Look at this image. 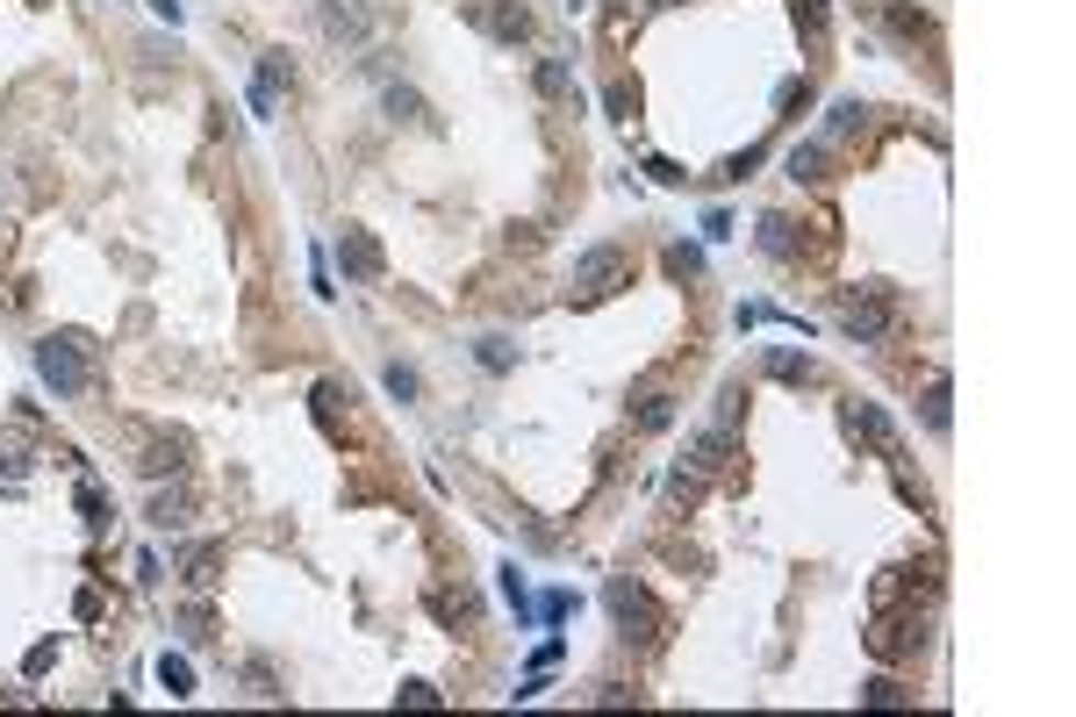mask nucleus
Here are the masks:
<instances>
[{
	"label": "nucleus",
	"mask_w": 1076,
	"mask_h": 717,
	"mask_svg": "<svg viewBox=\"0 0 1076 717\" xmlns=\"http://www.w3.org/2000/svg\"><path fill=\"white\" fill-rule=\"evenodd\" d=\"M725 424H711V430H697V438H689V467H697V473H718V467H725Z\"/></svg>",
	"instance_id": "f8f14e48"
},
{
	"label": "nucleus",
	"mask_w": 1076,
	"mask_h": 717,
	"mask_svg": "<svg viewBox=\"0 0 1076 717\" xmlns=\"http://www.w3.org/2000/svg\"><path fill=\"white\" fill-rule=\"evenodd\" d=\"M833 316H840V337H847V345H883V337H890V302H883L876 288H847Z\"/></svg>",
	"instance_id": "20e7f679"
},
{
	"label": "nucleus",
	"mask_w": 1076,
	"mask_h": 717,
	"mask_svg": "<svg viewBox=\"0 0 1076 717\" xmlns=\"http://www.w3.org/2000/svg\"><path fill=\"white\" fill-rule=\"evenodd\" d=\"M667 273H675V280H697V273H703V251L675 245V251H667Z\"/></svg>",
	"instance_id": "bb28decb"
},
{
	"label": "nucleus",
	"mask_w": 1076,
	"mask_h": 717,
	"mask_svg": "<svg viewBox=\"0 0 1076 717\" xmlns=\"http://www.w3.org/2000/svg\"><path fill=\"white\" fill-rule=\"evenodd\" d=\"M567 617H575V595H567V589H553L546 603H539V625H567Z\"/></svg>",
	"instance_id": "a878e982"
},
{
	"label": "nucleus",
	"mask_w": 1076,
	"mask_h": 717,
	"mask_svg": "<svg viewBox=\"0 0 1076 717\" xmlns=\"http://www.w3.org/2000/svg\"><path fill=\"white\" fill-rule=\"evenodd\" d=\"M467 15H474V30H488L496 44H531V8L524 0H481Z\"/></svg>",
	"instance_id": "423d86ee"
},
{
	"label": "nucleus",
	"mask_w": 1076,
	"mask_h": 717,
	"mask_svg": "<svg viewBox=\"0 0 1076 717\" xmlns=\"http://www.w3.org/2000/svg\"><path fill=\"white\" fill-rule=\"evenodd\" d=\"M36 381L58 402H73L87 388V345L79 337H36Z\"/></svg>",
	"instance_id": "7ed1b4c3"
},
{
	"label": "nucleus",
	"mask_w": 1076,
	"mask_h": 717,
	"mask_svg": "<svg viewBox=\"0 0 1076 717\" xmlns=\"http://www.w3.org/2000/svg\"><path fill=\"white\" fill-rule=\"evenodd\" d=\"M380 381H388V395H395V402H417V395H424V381H417V367H388Z\"/></svg>",
	"instance_id": "b1692460"
},
{
	"label": "nucleus",
	"mask_w": 1076,
	"mask_h": 717,
	"mask_svg": "<svg viewBox=\"0 0 1076 717\" xmlns=\"http://www.w3.org/2000/svg\"><path fill=\"white\" fill-rule=\"evenodd\" d=\"M768 373H775V381H789V388H811V381H819V367H811L803 351H783V345L768 351Z\"/></svg>",
	"instance_id": "4468645a"
},
{
	"label": "nucleus",
	"mask_w": 1076,
	"mask_h": 717,
	"mask_svg": "<svg viewBox=\"0 0 1076 717\" xmlns=\"http://www.w3.org/2000/svg\"><path fill=\"white\" fill-rule=\"evenodd\" d=\"M215 560H223V546H187V552H180V581H187V589H209V581H215Z\"/></svg>",
	"instance_id": "ddd939ff"
},
{
	"label": "nucleus",
	"mask_w": 1076,
	"mask_h": 717,
	"mask_svg": "<svg viewBox=\"0 0 1076 717\" xmlns=\"http://www.w3.org/2000/svg\"><path fill=\"white\" fill-rule=\"evenodd\" d=\"M152 8H158V15H166V22H180V0H152Z\"/></svg>",
	"instance_id": "f704fd0d"
},
{
	"label": "nucleus",
	"mask_w": 1076,
	"mask_h": 717,
	"mask_svg": "<svg viewBox=\"0 0 1076 717\" xmlns=\"http://www.w3.org/2000/svg\"><path fill=\"white\" fill-rule=\"evenodd\" d=\"M646 172H653L661 187H683V180H689V172H683V166H667V158H646Z\"/></svg>",
	"instance_id": "72a5a7b5"
},
{
	"label": "nucleus",
	"mask_w": 1076,
	"mask_h": 717,
	"mask_svg": "<svg viewBox=\"0 0 1076 717\" xmlns=\"http://www.w3.org/2000/svg\"><path fill=\"white\" fill-rule=\"evenodd\" d=\"M395 703H410V710H439V688H431V682H402V688H395Z\"/></svg>",
	"instance_id": "cd10ccee"
},
{
	"label": "nucleus",
	"mask_w": 1076,
	"mask_h": 717,
	"mask_svg": "<svg viewBox=\"0 0 1076 717\" xmlns=\"http://www.w3.org/2000/svg\"><path fill=\"white\" fill-rule=\"evenodd\" d=\"M152 481H166V473L187 467V438H144V459H137Z\"/></svg>",
	"instance_id": "9d476101"
},
{
	"label": "nucleus",
	"mask_w": 1076,
	"mask_h": 717,
	"mask_svg": "<svg viewBox=\"0 0 1076 717\" xmlns=\"http://www.w3.org/2000/svg\"><path fill=\"white\" fill-rule=\"evenodd\" d=\"M890 30L897 36H925V15L911 8V0H890Z\"/></svg>",
	"instance_id": "393cba45"
},
{
	"label": "nucleus",
	"mask_w": 1076,
	"mask_h": 717,
	"mask_svg": "<svg viewBox=\"0 0 1076 717\" xmlns=\"http://www.w3.org/2000/svg\"><path fill=\"white\" fill-rule=\"evenodd\" d=\"M144 517H152V531H180V524L195 517V503L173 489V495H152V509H144Z\"/></svg>",
	"instance_id": "dca6fc26"
},
{
	"label": "nucleus",
	"mask_w": 1076,
	"mask_h": 717,
	"mask_svg": "<svg viewBox=\"0 0 1076 717\" xmlns=\"http://www.w3.org/2000/svg\"><path fill=\"white\" fill-rule=\"evenodd\" d=\"M0 467H8V473H22V467H30V452H22V438H0Z\"/></svg>",
	"instance_id": "473e14b6"
},
{
	"label": "nucleus",
	"mask_w": 1076,
	"mask_h": 717,
	"mask_svg": "<svg viewBox=\"0 0 1076 717\" xmlns=\"http://www.w3.org/2000/svg\"><path fill=\"white\" fill-rule=\"evenodd\" d=\"M317 30L331 36V44H366L374 22H366V8H352V0H317Z\"/></svg>",
	"instance_id": "0eeeda50"
},
{
	"label": "nucleus",
	"mask_w": 1076,
	"mask_h": 717,
	"mask_svg": "<svg viewBox=\"0 0 1076 717\" xmlns=\"http://www.w3.org/2000/svg\"><path fill=\"white\" fill-rule=\"evenodd\" d=\"M789 180H825V144H789Z\"/></svg>",
	"instance_id": "f3484780"
},
{
	"label": "nucleus",
	"mask_w": 1076,
	"mask_h": 717,
	"mask_svg": "<svg viewBox=\"0 0 1076 717\" xmlns=\"http://www.w3.org/2000/svg\"><path fill=\"white\" fill-rule=\"evenodd\" d=\"M632 280V251L624 245H589V251H575V302H610V294Z\"/></svg>",
	"instance_id": "f257e3e1"
},
{
	"label": "nucleus",
	"mask_w": 1076,
	"mask_h": 717,
	"mask_svg": "<svg viewBox=\"0 0 1076 717\" xmlns=\"http://www.w3.org/2000/svg\"><path fill=\"white\" fill-rule=\"evenodd\" d=\"M474 359H481L488 373H510L517 367V351H510V337H481V345H474Z\"/></svg>",
	"instance_id": "412c9836"
},
{
	"label": "nucleus",
	"mask_w": 1076,
	"mask_h": 717,
	"mask_svg": "<svg viewBox=\"0 0 1076 717\" xmlns=\"http://www.w3.org/2000/svg\"><path fill=\"white\" fill-rule=\"evenodd\" d=\"M603 108H610V115H632V108H639V93H632V87H624V79H618V87L603 93Z\"/></svg>",
	"instance_id": "2f4dec72"
},
{
	"label": "nucleus",
	"mask_w": 1076,
	"mask_h": 717,
	"mask_svg": "<svg viewBox=\"0 0 1076 717\" xmlns=\"http://www.w3.org/2000/svg\"><path fill=\"white\" fill-rule=\"evenodd\" d=\"M862 703H868V710H897V703H905V688H897V682H868Z\"/></svg>",
	"instance_id": "c85d7f7f"
},
{
	"label": "nucleus",
	"mask_w": 1076,
	"mask_h": 717,
	"mask_svg": "<svg viewBox=\"0 0 1076 717\" xmlns=\"http://www.w3.org/2000/svg\"><path fill=\"white\" fill-rule=\"evenodd\" d=\"M675 424V395H646L639 402V430H667Z\"/></svg>",
	"instance_id": "4be33fe9"
},
{
	"label": "nucleus",
	"mask_w": 1076,
	"mask_h": 717,
	"mask_svg": "<svg viewBox=\"0 0 1076 717\" xmlns=\"http://www.w3.org/2000/svg\"><path fill=\"white\" fill-rule=\"evenodd\" d=\"M603 603H610V617H618V631H624V639H639V646H653V639L667 631L661 603H653V595L639 589L632 574H618V581H610V589H603Z\"/></svg>",
	"instance_id": "f03ea898"
},
{
	"label": "nucleus",
	"mask_w": 1076,
	"mask_h": 717,
	"mask_svg": "<svg viewBox=\"0 0 1076 717\" xmlns=\"http://www.w3.org/2000/svg\"><path fill=\"white\" fill-rule=\"evenodd\" d=\"M797 22L803 36H825V0H797Z\"/></svg>",
	"instance_id": "c756f323"
},
{
	"label": "nucleus",
	"mask_w": 1076,
	"mask_h": 717,
	"mask_svg": "<svg viewBox=\"0 0 1076 717\" xmlns=\"http://www.w3.org/2000/svg\"><path fill=\"white\" fill-rule=\"evenodd\" d=\"M925 424L947 430V373H933V381H925Z\"/></svg>",
	"instance_id": "5701e85b"
},
{
	"label": "nucleus",
	"mask_w": 1076,
	"mask_h": 717,
	"mask_svg": "<svg viewBox=\"0 0 1076 717\" xmlns=\"http://www.w3.org/2000/svg\"><path fill=\"white\" fill-rule=\"evenodd\" d=\"M337 266H345V280H380V273H388V251H380L374 229L345 223V229H337Z\"/></svg>",
	"instance_id": "39448f33"
},
{
	"label": "nucleus",
	"mask_w": 1076,
	"mask_h": 717,
	"mask_svg": "<svg viewBox=\"0 0 1076 717\" xmlns=\"http://www.w3.org/2000/svg\"><path fill=\"white\" fill-rule=\"evenodd\" d=\"M380 108H388V123H410V130H431V108H424V93L417 87H380Z\"/></svg>",
	"instance_id": "1a4fd4ad"
},
{
	"label": "nucleus",
	"mask_w": 1076,
	"mask_h": 717,
	"mask_svg": "<svg viewBox=\"0 0 1076 717\" xmlns=\"http://www.w3.org/2000/svg\"><path fill=\"white\" fill-rule=\"evenodd\" d=\"M761 251H775V259H789V251H797V237H789L783 215H761Z\"/></svg>",
	"instance_id": "aec40b11"
},
{
	"label": "nucleus",
	"mask_w": 1076,
	"mask_h": 717,
	"mask_svg": "<svg viewBox=\"0 0 1076 717\" xmlns=\"http://www.w3.org/2000/svg\"><path fill=\"white\" fill-rule=\"evenodd\" d=\"M862 130H868V108H862V101H833V115H825V137L847 144V137H862Z\"/></svg>",
	"instance_id": "2eb2a0df"
},
{
	"label": "nucleus",
	"mask_w": 1076,
	"mask_h": 717,
	"mask_svg": "<svg viewBox=\"0 0 1076 717\" xmlns=\"http://www.w3.org/2000/svg\"><path fill=\"white\" fill-rule=\"evenodd\" d=\"M847 424H854V430H862V438H868V445H876V452H883V459H905V438H897V424H890V416H883V410H876V402H854V410H847Z\"/></svg>",
	"instance_id": "6e6552de"
},
{
	"label": "nucleus",
	"mask_w": 1076,
	"mask_h": 717,
	"mask_svg": "<svg viewBox=\"0 0 1076 717\" xmlns=\"http://www.w3.org/2000/svg\"><path fill=\"white\" fill-rule=\"evenodd\" d=\"M158 682L173 688V703H187V696H195V668H187L180 653H166V660H158Z\"/></svg>",
	"instance_id": "6ab92c4d"
},
{
	"label": "nucleus",
	"mask_w": 1076,
	"mask_h": 717,
	"mask_svg": "<svg viewBox=\"0 0 1076 717\" xmlns=\"http://www.w3.org/2000/svg\"><path fill=\"white\" fill-rule=\"evenodd\" d=\"M252 79H258V87H274V93L295 87V58H288V51H258V72Z\"/></svg>",
	"instance_id": "a211bd4d"
},
{
	"label": "nucleus",
	"mask_w": 1076,
	"mask_h": 717,
	"mask_svg": "<svg viewBox=\"0 0 1076 717\" xmlns=\"http://www.w3.org/2000/svg\"><path fill=\"white\" fill-rule=\"evenodd\" d=\"M502 595L517 603V617H531V595H524V574H517V567H502Z\"/></svg>",
	"instance_id": "7c9ffc66"
},
{
	"label": "nucleus",
	"mask_w": 1076,
	"mask_h": 717,
	"mask_svg": "<svg viewBox=\"0 0 1076 717\" xmlns=\"http://www.w3.org/2000/svg\"><path fill=\"white\" fill-rule=\"evenodd\" d=\"M531 87H539V101H567V93H575V65H567V58H539V65H531Z\"/></svg>",
	"instance_id": "9b49d317"
}]
</instances>
